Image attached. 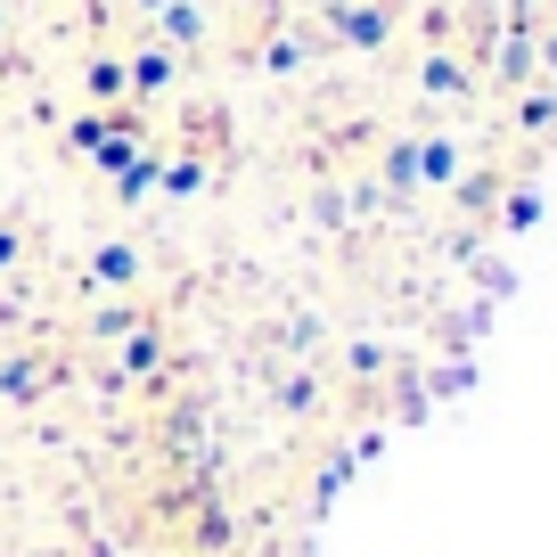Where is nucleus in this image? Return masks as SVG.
Wrapping results in <instances>:
<instances>
[{"mask_svg":"<svg viewBox=\"0 0 557 557\" xmlns=\"http://www.w3.org/2000/svg\"><path fill=\"white\" fill-rule=\"evenodd\" d=\"M0 34H9V17H0Z\"/></svg>","mask_w":557,"mask_h":557,"instance_id":"obj_13","label":"nucleus"},{"mask_svg":"<svg viewBox=\"0 0 557 557\" xmlns=\"http://www.w3.org/2000/svg\"><path fill=\"white\" fill-rule=\"evenodd\" d=\"M385 25H394L385 9H336V34H345V41H369V50L385 41Z\"/></svg>","mask_w":557,"mask_h":557,"instance_id":"obj_4","label":"nucleus"},{"mask_svg":"<svg viewBox=\"0 0 557 557\" xmlns=\"http://www.w3.org/2000/svg\"><path fill=\"white\" fill-rule=\"evenodd\" d=\"M9 262H17V230H0V271H9Z\"/></svg>","mask_w":557,"mask_h":557,"instance_id":"obj_12","label":"nucleus"},{"mask_svg":"<svg viewBox=\"0 0 557 557\" xmlns=\"http://www.w3.org/2000/svg\"><path fill=\"white\" fill-rule=\"evenodd\" d=\"M418 173H426V181H451V173H459L451 139H426V148H418Z\"/></svg>","mask_w":557,"mask_h":557,"instance_id":"obj_8","label":"nucleus"},{"mask_svg":"<svg viewBox=\"0 0 557 557\" xmlns=\"http://www.w3.org/2000/svg\"><path fill=\"white\" fill-rule=\"evenodd\" d=\"M157 189H164V197H197V189H206V164H197V157L157 164Z\"/></svg>","mask_w":557,"mask_h":557,"instance_id":"obj_6","label":"nucleus"},{"mask_svg":"<svg viewBox=\"0 0 557 557\" xmlns=\"http://www.w3.org/2000/svg\"><path fill=\"white\" fill-rule=\"evenodd\" d=\"M385 173H394L401 189H410V181H418V148H394V157H385Z\"/></svg>","mask_w":557,"mask_h":557,"instance_id":"obj_11","label":"nucleus"},{"mask_svg":"<svg viewBox=\"0 0 557 557\" xmlns=\"http://www.w3.org/2000/svg\"><path fill=\"white\" fill-rule=\"evenodd\" d=\"M90 278H99V287H132L139 255H132V246H99V255H90Z\"/></svg>","mask_w":557,"mask_h":557,"instance_id":"obj_3","label":"nucleus"},{"mask_svg":"<svg viewBox=\"0 0 557 557\" xmlns=\"http://www.w3.org/2000/svg\"><path fill=\"white\" fill-rule=\"evenodd\" d=\"M83 90H90V99H99V107H115V99H123V90H132V74H123V58H90V74H83Z\"/></svg>","mask_w":557,"mask_h":557,"instance_id":"obj_2","label":"nucleus"},{"mask_svg":"<svg viewBox=\"0 0 557 557\" xmlns=\"http://www.w3.org/2000/svg\"><path fill=\"white\" fill-rule=\"evenodd\" d=\"M123 361H132V369H157V361H164L157 329H132V336H123Z\"/></svg>","mask_w":557,"mask_h":557,"instance_id":"obj_9","label":"nucleus"},{"mask_svg":"<svg viewBox=\"0 0 557 557\" xmlns=\"http://www.w3.org/2000/svg\"><path fill=\"white\" fill-rule=\"evenodd\" d=\"M164 17V41H173V50H197V34H206V17H197L189 0H173V9H157Z\"/></svg>","mask_w":557,"mask_h":557,"instance_id":"obj_5","label":"nucleus"},{"mask_svg":"<svg viewBox=\"0 0 557 557\" xmlns=\"http://www.w3.org/2000/svg\"><path fill=\"white\" fill-rule=\"evenodd\" d=\"M148 189H157V157H132V164L115 173V197H123V206H139Z\"/></svg>","mask_w":557,"mask_h":557,"instance_id":"obj_7","label":"nucleus"},{"mask_svg":"<svg viewBox=\"0 0 557 557\" xmlns=\"http://www.w3.org/2000/svg\"><path fill=\"white\" fill-rule=\"evenodd\" d=\"M426 90H459V66H451V58H426Z\"/></svg>","mask_w":557,"mask_h":557,"instance_id":"obj_10","label":"nucleus"},{"mask_svg":"<svg viewBox=\"0 0 557 557\" xmlns=\"http://www.w3.org/2000/svg\"><path fill=\"white\" fill-rule=\"evenodd\" d=\"M123 74H132V90H139V99H157V90H173L181 58H173V50H139V58H132Z\"/></svg>","mask_w":557,"mask_h":557,"instance_id":"obj_1","label":"nucleus"}]
</instances>
